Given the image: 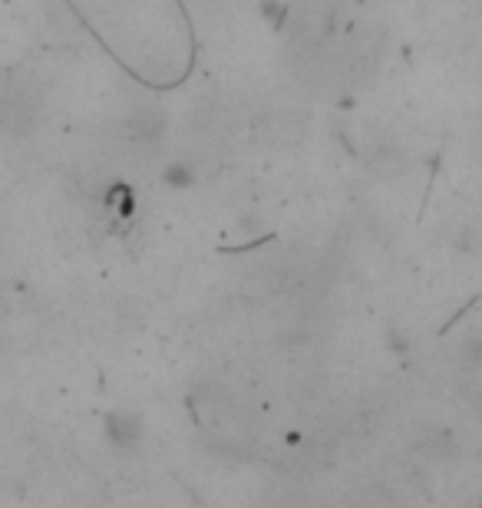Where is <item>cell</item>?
Listing matches in <instances>:
<instances>
[{
	"mask_svg": "<svg viewBox=\"0 0 482 508\" xmlns=\"http://www.w3.org/2000/svg\"><path fill=\"white\" fill-rule=\"evenodd\" d=\"M162 179L172 188H188V185H195V165L186 162V159H176L162 169Z\"/></svg>",
	"mask_w": 482,
	"mask_h": 508,
	"instance_id": "6da1fadb",
	"label": "cell"
}]
</instances>
